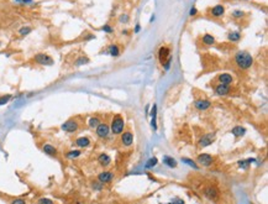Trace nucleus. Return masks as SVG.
Masks as SVG:
<instances>
[{
  "label": "nucleus",
  "instance_id": "f257e3e1",
  "mask_svg": "<svg viewBox=\"0 0 268 204\" xmlns=\"http://www.w3.org/2000/svg\"><path fill=\"white\" fill-rule=\"evenodd\" d=\"M235 61H236L237 66H239L240 68H242V69H247V68H250V67L252 66V63H253V58H252V56H251L248 52L241 51V52H239V53L236 55Z\"/></svg>",
  "mask_w": 268,
  "mask_h": 204
},
{
  "label": "nucleus",
  "instance_id": "f03ea898",
  "mask_svg": "<svg viewBox=\"0 0 268 204\" xmlns=\"http://www.w3.org/2000/svg\"><path fill=\"white\" fill-rule=\"evenodd\" d=\"M124 126H125L124 119H123L121 116L118 115V116H115V118L113 119V122H111V131H113L115 135H119V134L123 132Z\"/></svg>",
  "mask_w": 268,
  "mask_h": 204
},
{
  "label": "nucleus",
  "instance_id": "7ed1b4c3",
  "mask_svg": "<svg viewBox=\"0 0 268 204\" xmlns=\"http://www.w3.org/2000/svg\"><path fill=\"white\" fill-rule=\"evenodd\" d=\"M34 61L42 66H52L53 64V58L51 56H48L47 53H37L34 57Z\"/></svg>",
  "mask_w": 268,
  "mask_h": 204
},
{
  "label": "nucleus",
  "instance_id": "20e7f679",
  "mask_svg": "<svg viewBox=\"0 0 268 204\" xmlns=\"http://www.w3.org/2000/svg\"><path fill=\"white\" fill-rule=\"evenodd\" d=\"M78 127H79V124L73 119H69L66 122H63L62 126H61V129L66 132H76L78 130Z\"/></svg>",
  "mask_w": 268,
  "mask_h": 204
},
{
  "label": "nucleus",
  "instance_id": "39448f33",
  "mask_svg": "<svg viewBox=\"0 0 268 204\" xmlns=\"http://www.w3.org/2000/svg\"><path fill=\"white\" fill-rule=\"evenodd\" d=\"M203 192H204L205 197H208L210 201H216L218 197H219V191H218L215 187H213V185H208V187H205Z\"/></svg>",
  "mask_w": 268,
  "mask_h": 204
},
{
  "label": "nucleus",
  "instance_id": "423d86ee",
  "mask_svg": "<svg viewBox=\"0 0 268 204\" xmlns=\"http://www.w3.org/2000/svg\"><path fill=\"white\" fill-rule=\"evenodd\" d=\"M97 135L99 136V137H108V135H109V132H110V129H109V126L106 125V124H103V122H100L97 127Z\"/></svg>",
  "mask_w": 268,
  "mask_h": 204
},
{
  "label": "nucleus",
  "instance_id": "0eeeda50",
  "mask_svg": "<svg viewBox=\"0 0 268 204\" xmlns=\"http://www.w3.org/2000/svg\"><path fill=\"white\" fill-rule=\"evenodd\" d=\"M214 140H215V134H214V132H209V134L204 135V136L199 140V145H200V147H206V146L211 145Z\"/></svg>",
  "mask_w": 268,
  "mask_h": 204
},
{
  "label": "nucleus",
  "instance_id": "6e6552de",
  "mask_svg": "<svg viewBox=\"0 0 268 204\" xmlns=\"http://www.w3.org/2000/svg\"><path fill=\"white\" fill-rule=\"evenodd\" d=\"M214 161V158H213V156L211 155H209V153H202V155H199L198 156V162L200 163L202 166H210L211 163Z\"/></svg>",
  "mask_w": 268,
  "mask_h": 204
},
{
  "label": "nucleus",
  "instance_id": "1a4fd4ad",
  "mask_svg": "<svg viewBox=\"0 0 268 204\" xmlns=\"http://www.w3.org/2000/svg\"><path fill=\"white\" fill-rule=\"evenodd\" d=\"M113 178H114V174H113L111 172H109V171L102 172V173H99V176H98V180H99V182H102V183H109V182L113 181Z\"/></svg>",
  "mask_w": 268,
  "mask_h": 204
},
{
  "label": "nucleus",
  "instance_id": "9d476101",
  "mask_svg": "<svg viewBox=\"0 0 268 204\" xmlns=\"http://www.w3.org/2000/svg\"><path fill=\"white\" fill-rule=\"evenodd\" d=\"M171 53V51H169V48L168 47H161L160 48V51H158V57H160V61L162 64H165L166 60H168L169 58V55Z\"/></svg>",
  "mask_w": 268,
  "mask_h": 204
},
{
  "label": "nucleus",
  "instance_id": "9b49d317",
  "mask_svg": "<svg viewBox=\"0 0 268 204\" xmlns=\"http://www.w3.org/2000/svg\"><path fill=\"white\" fill-rule=\"evenodd\" d=\"M210 105H211V103H210V100H208V99H199V100H197V102L194 103V106L198 110H206V109L210 108Z\"/></svg>",
  "mask_w": 268,
  "mask_h": 204
},
{
  "label": "nucleus",
  "instance_id": "f8f14e48",
  "mask_svg": "<svg viewBox=\"0 0 268 204\" xmlns=\"http://www.w3.org/2000/svg\"><path fill=\"white\" fill-rule=\"evenodd\" d=\"M121 141L124 143L125 146H131L132 142H134V135H132V132L131 131H126L123 134V136H121Z\"/></svg>",
  "mask_w": 268,
  "mask_h": 204
},
{
  "label": "nucleus",
  "instance_id": "ddd939ff",
  "mask_svg": "<svg viewBox=\"0 0 268 204\" xmlns=\"http://www.w3.org/2000/svg\"><path fill=\"white\" fill-rule=\"evenodd\" d=\"M219 82H220V84L230 85V84L234 82V78H232V76L229 74V73H223V74L219 76Z\"/></svg>",
  "mask_w": 268,
  "mask_h": 204
},
{
  "label": "nucleus",
  "instance_id": "4468645a",
  "mask_svg": "<svg viewBox=\"0 0 268 204\" xmlns=\"http://www.w3.org/2000/svg\"><path fill=\"white\" fill-rule=\"evenodd\" d=\"M215 93L218 95H227L230 93V87L229 85H225V84H219L216 88H215Z\"/></svg>",
  "mask_w": 268,
  "mask_h": 204
},
{
  "label": "nucleus",
  "instance_id": "2eb2a0df",
  "mask_svg": "<svg viewBox=\"0 0 268 204\" xmlns=\"http://www.w3.org/2000/svg\"><path fill=\"white\" fill-rule=\"evenodd\" d=\"M42 150H43V152H45L46 155H50V156H56V155H57V148H56L55 146L50 145V143L43 145Z\"/></svg>",
  "mask_w": 268,
  "mask_h": 204
},
{
  "label": "nucleus",
  "instance_id": "dca6fc26",
  "mask_svg": "<svg viewBox=\"0 0 268 204\" xmlns=\"http://www.w3.org/2000/svg\"><path fill=\"white\" fill-rule=\"evenodd\" d=\"M224 13H225V8H224L223 5H216V6H214V8H213V10H211V15H213V16H215V18H220V16H223V15H224Z\"/></svg>",
  "mask_w": 268,
  "mask_h": 204
},
{
  "label": "nucleus",
  "instance_id": "f3484780",
  "mask_svg": "<svg viewBox=\"0 0 268 204\" xmlns=\"http://www.w3.org/2000/svg\"><path fill=\"white\" fill-rule=\"evenodd\" d=\"M98 162L100 163V166L106 167V166H109V164H110L111 158H110V156H109V155H106V153H102V155H99V157H98Z\"/></svg>",
  "mask_w": 268,
  "mask_h": 204
},
{
  "label": "nucleus",
  "instance_id": "a211bd4d",
  "mask_svg": "<svg viewBox=\"0 0 268 204\" xmlns=\"http://www.w3.org/2000/svg\"><path fill=\"white\" fill-rule=\"evenodd\" d=\"M76 145L78 146V147H81V148H83V147H88L89 145H90V140L88 139V137H78L77 140H76Z\"/></svg>",
  "mask_w": 268,
  "mask_h": 204
},
{
  "label": "nucleus",
  "instance_id": "6ab92c4d",
  "mask_svg": "<svg viewBox=\"0 0 268 204\" xmlns=\"http://www.w3.org/2000/svg\"><path fill=\"white\" fill-rule=\"evenodd\" d=\"M163 163L167 164L168 167H171V168H174V167H177V164H178L174 158H172V157H169V156H165V157H163Z\"/></svg>",
  "mask_w": 268,
  "mask_h": 204
},
{
  "label": "nucleus",
  "instance_id": "aec40b11",
  "mask_svg": "<svg viewBox=\"0 0 268 204\" xmlns=\"http://www.w3.org/2000/svg\"><path fill=\"white\" fill-rule=\"evenodd\" d=\"M231 132H232L235 136H244L245 132H246V129L242 127V126H236V127H234V129L231 130Z\"/></svg>",
  "mask_w": 268,
  "mask_h": 204
},
{
  "label": "nucleus",
  "instance_id": "412c9836",
  "mask_svg": "<svg viewBox=\"0 0 268 204\" xmlns=\"http://www.w3.org/2000/svg\"><path fill=\"white\" fill-rule=\"evenodd\" d=\"M81 153L82 152L79 150H72V151H68L66 153V156H67V158H77V157L81 156Z\"/></svg>",
  "mask_w": 268,
  "mask_h": 204
},
{
  "label": "nucleus",
  "instance_id": "4be33fe9",
  "mask_svg": "<svg viewBox=\"0 0 268 204\" xmlns=\"http://www.w3.org/2000/svg\"><path fill=\"white\" fill-rule=\"evenodd\" d=\"M100 122H102V121H100V119H99V118H97V116H93V118H90V119L88 120V125H89L90 127H93V129H94V127H97V126H98Z\"/></svg>",
  "mask_w": 268,
  "mask_h": 204
},
{
  "label": "nucleus",
  "instance_id": "5701e85b",
  "mask_svg": "<svg viewBox=\"0 0 268 204\" xmlns=\"http://www.w3.org/2000/svg\"><path fill=\"white\" fill-rule=\"evenodd\" d=\"M109 53L111 55V56H119V53H120V50H119V47L116 46V45H111V46H109Z\"/></svg>",
  "mask_w": 268,
  "mask_h": 204
},
{
  "label": "nucleus",
  "instance_id": "b1692460",
  "mask_svg": "<svg viewBox=\"0 0 268 204\" xmlns=\"http://www.w3.org/2000/svg\"><path fill=\"white\" fill-rule=\"evenodd\" d=\"M227 39L230 41H239L241 39V34L240 32H237V31H235V32H230L229 35H227Z\"/></svg>",
  "mask_w": 268,
  "mask_h": 204
},
{
  "label": "nucleus",
  "instance_id": "393cba45",
  "mask_svg": "<svg viewBox=\"0 0 268 204\" xmlns=\"http://www.w3.org/2000/svg\"><path fill=\"white\" fill-rule=\"evenodd\" d=\"M157 163H158V160H157L156 157H152V158H150V160L147 161V163L145 164V167H146V168H152V167H155Z\"/></svg>",
  "mask_w": 268,
  "mask_h": 204
},
{
  "label": "nucleus",
  "instance_id": "a878e982",
  "mask_svg": "<svg viewBox=\"0 0 268 204\" xmlns=\"http://www.w3.org/2000/svg\"><path fill=\"white\" fill-rule=\"evenodd\" d=\"M203 42H204L205 45H213V43L215 42V39H214L211 35L206 34V35H204V37H203Z\"/></svg>",
  "mask_w": 268,
  "mask_h": 204
},
{
  "label": "nucleus",
  "instance_id": "bb28decb",
  "mask_svg": "<svg viewBox=\"0 0 268 204\" xmlns=\"http://www.w3.org/2000/svg\"><path fill=\"white\" fill-rule=\"evenodd\" d=\"M74 63H76V66H83V64H87V63H89V58H88V57H84V56H82V57L77 58Z\"/></svg>",
  "mask_w": 268,
  "mask_h": 204
},
{
  "label": "nucleus",
  "instance_id": "cd10ccee",
  "mask_svg": "<svg viewBox=\"0 0 268 204\" xmlns=\"http://www.w3.org/2000/svg\"><path fill=\"white\" fill-rule=\"evenodd\" d=\"M156 113H157V105H153V108H152V126H153V129L156 130L157 129V125H156Z\"/></svg>",
  "mask_w": 268,
  "mask_h": 204
},
{
  "label": "nucleus",
  "instance_id": "c85d7f7f",
  "mask_svg": "<svg viewBox=\"0 0 268 204\" xmlns=\"http://www.w3.org/2000/svg\"><path fill=\"white\" fill-rule=\"evenodd\" d=\"M31 31H32V29H31V27H29V26H24V27H21L20 30H19V34H20L21 36H26V35H29Z\"/></svg>",
  "mask_w": 268,
  "mask_h": 204
},
{
  "label": "nucleus",
  "instance_id": "c756f323",
  "mask_svg": "<svg viewBox=\"0 0 268 204\" xmlns=\"http://www.w3.org/2000/svg\"><path fill=\"white\" fill-rule=\"evenodd\" d=\"M10 99H11V95H10V94L1 95V97H0V105H5L6 103H9Z\"/></svg>",
  "mask_w": 268,
  "mask_h": 204
},
{
  "label": "nucleus",
  "instance_id": "7c9ffc66",
  "mask_svg": "<svg viewBox=\"0 0 268 204\" xmlns=\"http://www.w3.org/2000/svg\"><path fill=\"white\" fill-rule=\"evenodd\" d=\"M37 204H55V203H53V201H51L48 198H40L37 201Z\"/></svg>",
  "mask_w": 268,
  "mask_h": 204
},
{
  "label": "nucleus",
  "instance_id": "2f4dec72",
  "mask_svg": "<svg viewBox=\"0 0 268 204\" xmlns=\"http://www.w3.org/2000/svg\"><path fill=\"white\" fill-rule=\"evenodd\" d=\"M182 161H183V162H186L187 164H189V166H192V167H193V168H195V169L198 168V166H197L195 163L193 162L192 160H189V158H186V157H183V158H182Z\"/></svg>",
  "mask_w": 268,
  "mask_h": 204
},
{
  "label": "nucleus",
  "instance_id": "473e14b6",
  "mask_svg": "<svg viewBox=\"0 0 268 204\" xmlns=\"http://www.w3.org/2000/svg\"><path fill=\"white\" fill-rule=\"evenodd\" d=\"M244 14H245L244 11H241V10H236V11H234V13H232V16L237 19V18H242V16H244Z\"/></svg>",
  "mask_w": 268,
  "mask_h": 204
},
{
  "label": "nucleus",
  "instance_id": "72a5a7b5",
  "mask_svg": "<svg viewBox=\"0 0 268 204\" xmlns=\"http://www.w3.org/2000/svg\"><path fill=\"white\" fill-rule=\"evenodd\" d=\"M169 204H184V201L181 199V198H174V199L171 201V203Z\"/></svg>",
  "mask_w": 268,
  "mask_h": 204
},
{
  "label": "nucleus",
  "instance_id": "f704fd0d",
  "mask_svg": "<svg viewBox=\"0 0 268 204\" xmlns=\"http://www.w3.org/2000/svg\"><path fill=\"white\" fill-rule=\"evenodd\" d=\"M11 204H26V202H25L24 199H20V198H19V199H14V201L11 202Z\"/></svg>",
  "mask_w": 268,
  "mask_h": 204
},
{
  "label": "nucleus",
  "instance_id": "c9c22d12",
  "mask_svg": "<svg viewBox=\"0 0 268 204\" xmlns=\"http://www.w3.org/2000/svg\"><path fill=\"white\" fill-rule=\"evenodd\" d=\"M171 62H172V58H171V56H169V58L165 62V69H168L169 68V66H171Z\"/></svg>",
  "mask_w": 268,
  "mask_h": 204
},
{
  "label": "nucleus",
  "instance_id": "e433bc0d",
  "mask_svg": "<svg viewBox=\"0 0 268 204\" xmlns=\"http://www.w3.org/2000/svg\"><path fill=\"white\" fill-rule=\"evenodd\" d=\"M239 164H240V167H242V168H247L248 161H240V162H239Z\"/></svg>",
  "mask_w": 268,
  "mask_h": 204
},
{
  "label": "nucleus",
  "instance_id": "4c0bfd02",
  "mask_svg": "<svg viewBox=\"0 0 268 204\" xmlns=\"http://www.w3.org/2000/svg\"><path fill=\"white\" fill-rule=\"evenodd\" d=\"M103 30L104 31H106V32H111V31H113V29H111L110 26H108V25H106V26H104Z\"/></svg>",
  "mask_w": 268,
  "mask_h": 204
},
{
  "label": "nucleus",
  "instance_id": "58836bf2",
  "mask_svg": "<svg viewBox=\"0 0 268 204\" xmlns=\"http://www.w3.org/2000/svg\"><path fill=\"white\" fill-rule=\"evenodd\" d=\"M195 13H197V9H195V8H193V9L190 10V15L193 16V15H195Z\"/></svg>",
  "mask_w": 268,
  "mask_h": 204
},
{
  "label": "nucleus",
  "instance_id": "ea45409f",
  "mask_svg": "<svg viewBox=\"0 0 268 204\" xmlns=\"http://www.w3.org/2000/svg\"><path fill=\"white\" fill-rule=\"evenodd\" d=\"M135 31H136V32H139V31H140V26H139V25L136 26V30H135Z\"/></svg>",
  "mask_w": 268,
  "mask_h": 204
},
{
  "label": "nucleus",
  "instance_id": "a19ab883",
  "mask_svg": "<svg viewBox=\"0 0 268 204\" xmlns=\"http://www.w3.org/2000/svg\"><path fill=\"white\" fill-rule=\"evenodd\" d=\"M16 1H21V0H16Z\"/></svg>",
  "mask_w": 268,
  "mask_h": 204
},
{
  "label": "nucleus",
  "instance_id": "79ce46f5",
  "mask_svg": "<svg viewBox=\"0 0 268 204\" xmlns=\"http://www.w3.org/2000/svg\"><path fill=\"white\" fill-rule=\"evenodd\" d=\"M0 46H1V42H0Z\"/></svg>",
  "mask_w": 268,
  "mask_h": 204
}]
</instances>
